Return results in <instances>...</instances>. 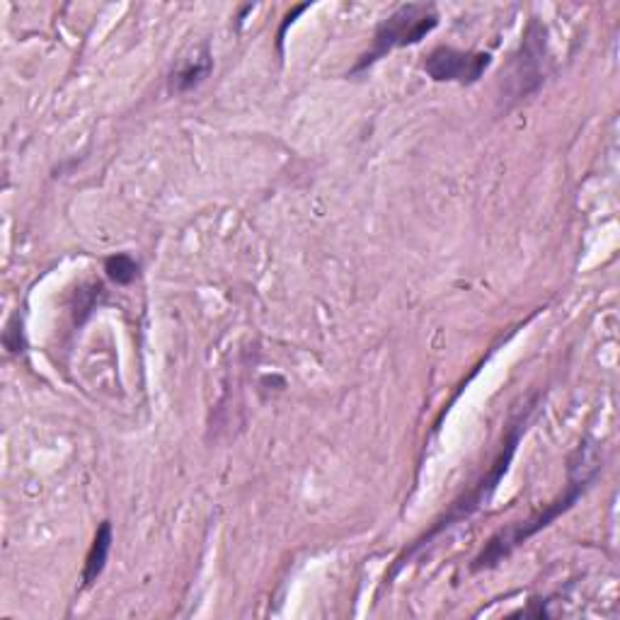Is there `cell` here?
<instances>
[{
	"instance_id": "8992f818",
	"label": "cell",
	"mask_w": 620,
	"mask_h": 620,
	"mask_svg": "<svg viewBox=\"0 0 620 620\" xmlns=\"http://www.w3.org/2000/svg\"><path fill=\"white\" fill-rule=\"evenodd\" d=\"M112 541H114V533H112V521H102L97 526L93 545L88 550V558H85V567H83V589H90L97 579L102 577L105 572L109 553H112Z\"/></svg>"
},
{
	"instance_id": "7a4b0ae2",
	"label": "cell",
	"mask_w": 620,
	"mask_h": 620,
	"mask_svg": "<svg viewBox=\"0 0 620 620\" xmlns=\"http://www.w3.org/2000/svg\"><path fill=\"white\" fill-rule=\"evenodd\" d=\"M531 410H533V403H531V405H526V412H524V415L516 419V422L509 424L507 439H504V449L499 451L497 461H495V465H492L490 473H487L485 478H482V480L478 482V485H475L473 490H470L468 495H465V497L461 499V502L453 504V507L449 509V514H446L441 521H436V526H432V531L424 533V536L419 538V541H417L415 545H412L410 550H405V553L400 555L398 560H395L393 570H390V579H393L395 574L403 570V567L407 565V560H412V558H415V555L419 553V550L427 548V545L432 543L436 536H441V533H444V531H449V528H451V526H456L458 521L468 519L470 514L478 512L482 504H485L487 499H490L492 492L497 490L499 482H502L504 475H507L509 463H512V458H514V453H516V446H519V441H521V434L526 432V424H528V417H531Z\"/></svg>"
},
{
	"instance_id": "ba28073f",
	"label": "cell",
	"mask_w": 620,
	"mask_h": 620,
	"mask_svg": "<svg viewBox=\"0 0 620 620\" xmlns=\"http://www.w3.org/2000/svg\"><path fill=\"white\" fill-rule=\"evenodd\" d=\"M3 347L10 357H17L27 349V340H25V323H22V315L15 313L13 318L8 320L3 330Z\"/></svg>"
},
{
	"instance_id": "6da1fadb",
	"label": "cell",
	"mask_w": 620,
	"mask_h": 620,
	"mask_svg": "<svg viewBox=\"0 0 620 620\" xmlns=\"http://www.w3.org/2000/svg\"><path fill=\"white\" fill-rule=\"evenodd\" d=\"M601 470L599 453H596L594 446H579L577 451L572 453L570 465H567V487L565 492L550 502L543 512H536L533 516H528L524 521H516V524L502 528V531L495 533V536L487 541L485 548L478 558L473 560L470 565V572H482V570H492L497 567L499 562L507 560L509 555L514 553L519 545H524L528 538H533L536 533H541L543 528H548L555 519H560L562 514L570 512L574 504L582 499L584 492L589 490L591 482L596 480Z\"/></svg>"
},
{
	"instance_id": "277c9868",
	"label": "cell",
	"mask_w": 620,
	"mask_h": 620,
	"mask_svg": "<svg viewBox=\"0 0 620 620\" xmlns=\"http://www.w3.org/2000/svg\"><path fill=\"white\" fill-rule=\"evenodd\" d=\"M492 66L490 51H458L453 47H439L424 61V73L436 83L473 85L485 76Z\"/></svg>"
},
{
	"instance_id": "3957f363",
	"label": "cell",
	"mask_w": 620,
	"mask_h": 620,
	"mask_svg": "<svg viewBox=\"0 0 620 620\" xmlns=\"http://www.w3.org/2000/svg\"><path fill=\"white\" fill-rule=\"evenodd\" d=\"M439 25V13L434 5L427 3H405L395 8L381 25L373 32V44L361 59L354 63L349 76H359V73L369 71L373 63L386 59L395 49L415 47V44L427 39Z\"/></svg>"
},
{
	"instance_id": "9c48e42d",
	"label": "cell",
	"mask_w": 620,
	"mask_h": 620,
	"mask_svg": "<svg viewBox=\"0 0 620 620\" xmlns=\"http://www.w3.org/2000/svg\"><path fill=\"white\" fill-rule=\"evenodd\" d=\"M306 8H308V5H298V8L294 10V13H289V15H286L284 25H281V30H279V44H281V42H284L286 27H289V25H291V22H294V17H296V15H301V13H303V10H306Z\"/></svg>"
},
{
	"instance_id": "52a82bcc",
	"label": "cell",
	"mask_w": 620,
	"mask_h": 620,
	"mask_svg": "<svg viewBox=\"0 0 620 620\" xmlns=\"http://www.w3.org/2000/svg\"><path fill=\"white\" fill-rule=\"evenodd\" d=\"M139 269V262L129 252H117V255H109L105 260L107 279L117 286L134 284L136 277H139Z\"/></svg>"
},
{
	"instance_id": "5b68a950",
	"label": "cell",
	"mask_w": 620,
	"mask_h": 620,
	"mask_svg": "<svg viewBox=\"0 0 620 620\" xmlns=\"http://www.w3.org/2000/svg\"><path fill=\"white\" fill-rule=\"evenodd\" d=\"M211 71H214V56H211L209 47L202 44V47L194 51L192 59H187L175 73H172V80H170L172 93L182 95V93H189V90L199 88V85L209 78Z\"/></svg>"
}]
</instances>
